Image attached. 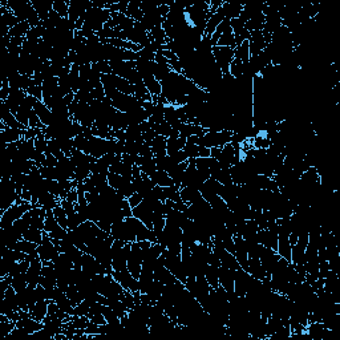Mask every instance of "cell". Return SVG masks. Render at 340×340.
Masks as SVG:
<instances>
[{"label":"cell","instance_id":"cell-48","mask_svg":"<svg viewBox=\"0 0 340 340\" xmlns=\"http://www.w3.org/2000/svg\"><path fill=\"white\" fill-rule=\"evenodd\" d=\"M88 317H89V320L92 323H95V324H105L106 320L105 317H104V315H102V313H93V314H88L87 315Z\"/></svg>","mask_w":340,"mask_h":340},{"label":"cell","instance_id":"cell-28","mask_svg":"<svg viewBox=\"0 0 340 340\" xmlns=\"http://www.w3.org/2000/svg\"><path fill=\"white\" fill-rule=\"evenodd\" d=\"M243 8V4L239 1H223L222 9L225 12V18L227 19H237L241 15V11Z\"/></svg>","mask_w":340,"mask_h":340},{"label":"cell","instance_id":"cell-41","mask_svg":"<svg viewBox=\"0 0 340 340\" xmlns=\"http://www.w3.org/2000/svg\"><path fill=\"white\" fill-rule=\"evenodd\" d=\"M16 327V322L14 320H9L8 317L0 314V330H1V334L3 336H8L11 335V332Z\"/></svg>","mask_w":340,"mask_h":340},{"label":"cell","instance_id":"cell-10","mask_svg":"<svg viewBox=\"0 0 340 340\" xmlns=\"http://www.w3.org/2000/svg\"><path fill=\"white\" fill-rule=\"evenodd\" d=\"M268 46L265 40L262 31H253L250 32V37H248V48H250V56L251 57H257L262 53L266 47Z\"/></svg>","mask_w":340,"mask_h":340},{"label":"cell","instance_id":"cell-45","mask_svg":"<svg viewBox=\"0 0 340 340\" xmlns=\"http://www.w3.org/2000/svg\"><path fill=\"white\" fill-rule=\"evenodd\" d=\"M11 286L14 287L16 292H19V291H22V290L25 289V287L28 286L27 274H19V275L14 276V278H12V283H11Z\"/></svg>","mask_w":340,"mask_h":340},{"label":"cell","instance_id":"cell-27","mask_svg":"<svg viewBox=\"0 0 340 340\" xmlns=\"http://www.w3.org/2000/svg\"><path fill=\"white\" fill-rule=\"evenodd\" d=\"M31 3H32V7L35 8V11L37 12V15H39V18H40L42 22H44V20H47V19L49 18V14H51V11L53 9L52 8L53 1L39 0V1H31Z\"/></svg>","mask_w":340,"mask_h":340},{"label":"cell","instance_id":"cell-21","mask_svg":"<svg viewBox=\"0 0 340 340\" xmlns=\"http://www.w3.org/2000/svg\"><path fill=\"white\" fill-rule=\"evenodd\" d=\"M33 111L36 113V116L40 119L42 124L44 126H49L52 124V117H53V113L52 111L48 108V106L44 104L40 100H36L35 101V105H33Z\"/></svg>","mask_w":340,"mask_h":340},{"label":"cell","instance_id":"cell-22","mask_svg":"<svg viewBox=\"0 0 340 340\" xmlns=\"http://www.w3.org/2000/svg\"><path fill=\"white\" fill-rule=\"evenodd\" d=\"M291 250H292V246L290 243L289 234L279 233L278 234V250H276V253L281 255V258H285L289 262H291Z\"/></svg>","mask_w":340,"mask_h":340},{"label":"cell","instance_id":"cell-26","mask_svg":"<svg viewBox=\"0 0 340 340\" xmlns=\"http://www.w3.org/2000/svg\"><path fill=\"white\" fill-rule=\"evenodd\" d=\"M306 334L313 338H324L330 334V330L327 328L323 322H311L306 327Z\"/></svg>","mask_w":340,"mask_h":340},{"label":"cell","instance_id":"cell-38","mask_svg":"<svg viewBox=\"0 0 340 340\" xmlns=\"http://www.w3.org/2000/svg\"><path fill=\"white\" fill-rule=\"evenodd\" d=\"M229 74L234 80H239V78L243 77V63L239 59H235L231 61L229 68Z\"/></svg>","mask_w":340,"mask_h":340},{"label":"cell","instance_id":"cell-4","mask_svg":"<svg viewBox=\"0 0 340 340\" xmlns=\"http://www.w3.org/2000/svg\"><path fill=\"white\" fill-rule=\"evenodd\" d=\"M37 254H39V258L42 259L43 262H46V261L53 262L56 258L59 257L60 251L55 246L51 237L47 234L46 231H44V237H43L42 243L37 246Z\"/></svg>","mask_w":340,"mask_h":340},{"label":"cell","instance_id":"cell-47","mask_svg":"<svg viewBox=\"0 0 340 340\" xmlns=\"http://www.w3.org/2000/svg\"><path fill=\"white\" fill-rule=\"evenodd\" d=\"M25 92H27V95H29V96L35 97V98H37V100L43 101V88L42 85H37V84H35V81H32V84L28 87V89L25 91Z\"/></svg>","mask_w":340,"mask_h":340},{"label":"cell","instance_id":"cell-13","mask_svg":"<svg viewBox=\"0 0 340 340\" xmlns=\"http://www.w3.org/2000/svg\"><path fill=\"white\" fill-rule=\"evenodd\" d=\"M0 125H1V130H0V137H1V141L4 145L7 144L18 143L20 140L24 138V133H25V129H15V128H8L5 126L1 121H0Z\"/></svg>","mask_w":340,"mask_h":340},{"label":"cell","instance_id":"cell-24","mask_svg":"<svg viewBox=\"0 0 340 340\" xmlns=\"http://www.w3.org/2000/svg\"><path fill=\"white\" fill-rule=\"evenodd\" d=\"M60 205V198H57L55 194L49 192H43L40 197L37 199V206L43 207L46 210H53L56 206Z\"/></svg>","mask_w":340,"mask_h":340},{"label":"cell","instance_id":"cell-39","mask_svg":"<svg viewBox=\"0 0 340 340\" xmlns=\"http://www.w3.org/2000/svg\"><path fill=\"white\" fill-rule=\"evenodd\" d=\"M149 35H150L153 40L156 43H158L160 46H166L168 42H169V39L166 36L165 31L162 29L161 25H156V27L153 28L152 31L149 32Z\"/></svg>","mask_w":340,"mask_h":340},{"label":"cell","instance_id":"cell-44","mask_svg":"<svg viewBox=\"0 0 340 340\" xmlns=\"http://www.w3.org/2000/svg\"><path fill=\"white\" fill-rule=\"evenodd\" d=\"M102 315L105 317L106 323H109V324H119V323H121L119 315L109 306L102 304Z\"/></svg>","mask_w":340,"mask_h":340},{"label":"cell","instance_id":"cell-6","mask_svg":"<svg viewBox=\"0 0 340 340\" xmlns=\"http://www.w3.org/2000/svg\"><path fill=\"white\" fill-rule=\"evenodd\" d=\"M111 235L113 239H119V241H124L126 243H133L137 241V237L133 233V230L130 229V226L124 221H119L112 225Z\"/></svg>","mask_w":340,"mask_h":340},{"label":"cell","instance_id":"cell-2","mask_svg":"<svg viewBox=\"0 0 340 340\" xmlns=\"http://www.w3.org/2000/svg\"><path fill=\"white\" fill-rule=\"evenodd\" d=\"M33 206H36V205H33V203L31 202H27V201H23V202L19 203V205L18 203H14L12 206L9 207V209H7V210L0 216V229H5V227L12 225L14 222L20 219L25 213L29 212Z\"/></svg>","mask_w":340,"mask_h":340},{"label":"cell","instance_id":"cell-16","mask_svg":"<svg viewBox=\"0 0 340 340\" xmlns=\"http://www.w3.org/2000/svg\"><path fill=\"white\" fill-rule=\"evenodd\" d=\"M154 279L158 282H161L164 286H168V285H173V283H175V282L178 281L177 278H175L171 272L166 268L164 265L161 263V261L158 259L156 263V266H154Z\"/></svg>","mask_w":340,"mask_h":340},{"label":"cell","instance_id":"cell-30","mask_svg":"<svg viewBox=\"0 0 340 340\" xmlns=\"http://www.w3.org/2000/svg\"><path fill=\"white\" fill-rule=\"evenodd\" d=\"M37 246L39 244L33 243V242H29L27 239H20L18 243L15 244L12 250H18V251H22V253L27 254V255H33V257H39L37 254Z\"/></svg>","mask_w":340,"mask_h":340},{"label":"cell","instance_id":"cell-46","mask_svg":"<svg viewBox=\"0 0 340 340\" xmlns=\"http://www.w3.org/2000/svg\"><path fill=\"white\" fill-rule=\"evenodd\" d=\"M92 69H95L96 72L101 74H109L112 73V68L109 61H105V60H101V61H96L92 64Z\"/></svg>","mask_w":340,"mask_h":340},{"label":"cell","instance_id":"cell-18","mask_svg":"<svg viewBox=\"0 0 340 340\" xmlns=\"http://www.w3.org/2000/svg\"><path fill=\"white\" fill-rule=\"evenodd\" d=\"M223 19H225V12H223V9L221 7V8H218L216 14H213L210 18L207 19L206 27H205V31H203V36L210 39L213 33L216 32L218 25L223 22Z\"/></svg>","mask_w":340,"mask_h":340},{"label":"cell","instance_id":"cell-37","mask_svg":"<svg viewBox=\"0 0 340 340\" xmlns=\"http://www.w3.org/2000/svg\"><path fill=\"white\" fill-rule=\"evenodd\" d=\"M43 237H44V230L35 229V227H29V229L25 231V234L23 235L24 239H27L29 242H33V243L36 244L42 243Z\"/></svg>","mask_w":340,"mask_h":340},{"label":"cell","instance_id":"cell-9","mask_svg":"<svg viewBox=\"0 0 340 340\" xmlns=\"http://www.w3.org/2000/svg\"><path fill=\"white\" fill-rule=\"evenodd\" d=\"M112 276H113L116 281L121 285V287L124 290H126V291H130V292L140 291V282L129 272L128 268H126V270H122V271H112Z\"/></svg>","mask_w":340,"mask_h":340},{"label":"cell","instance_id":"cell-51","mask_svg":"<svg viewBox=\"0 0 340 340\" xmlns=\"http://www.w3.org/2000/svg\"><path fill=\"white\" fill-rule=\"evenodd\" d=\"M67 199H68L69 202H72V203H77V201H78V193H77V189L76 188H73L71 192H69L68 194H67Z\"/></svg>","mask_w":340,"mask_h":340},{"label":"cell","instance_id":"cell-40","mask_svg":"<svg viewBox=\"0 0 340 340\" xmlns=\"http://www.w3.org/2000/svg\"><path fill=\"white\" fill-rule=\"evenodd\" d=\"M68 323L71 326H73L74 328H77V330H85L88 324L91 323V320H89V317L87 315H72Z\"/></svg>","mask_w":340,"mask_h":340},{"label":"cell","instance_id":"cell-19","mask_svg":"<svg viewBox=\"0 0 340 340\" xmlns=\"http://www.w3.org/2000/svg\"><path fill=\"white\" fill-rule=\"evenodd\" d=\"M186 156H188L189 160L192 158H207L210 157V149L209 147H205L202 145H197V144H192L186 141V145L182 149Z\"/></svg>","mask_w":340,"mask_h":340},{"label":"cell","instance_id":"cell-33","mask_svg":"<svg viewBox=\"0 0 340 340\" xmlns=\"http://www.w3.org/2000/svg\"><path fill=\"white\" fill-rule=\"evenodd\" d=\"M235 59H239L243 64H247L251 56H250V48H248V40H244L242 44L235 47Z\"/></svg>","mask_w":340,"mask_h":340},{"label":"cell","instance_id":"cell-36","mask_svg":"<svg viewBox=\"0 0 340 340\" xmlns=\"http://www.w3.org/2000/svg\"><path fill=\"white\" fill-rule=\"evenodd\" d=\"M31 24L28 23V22H20V23H18L15 27H12L11 29H9V33L8 36L9 37H25L27 36V33L29 32V29H31Z\"/></svg>","mask_w":340,"mask_h":340},{"label":"cell","instance_id":"cell-32","mask_svg":"<svg viewBox=\"0 0 340 340\" xmlns=\"http://www.w3.org/2000/svg\"><path fill=\"white\" fill-rule=\"evenodd\" d=\"M219 266H214V265H207L206 271H205V278L209 282V285L212 286V289H217L219 286Z\"/></svg>","mask_w":340,"mask_h":340},{"label":"cell","instance_id":"cell-49","mask_svg":"<svg viewBox=\"0 0 340 340\" xmlns=\"http://www.w3.org/2000/svg\"><path fill=\"white\" fill-rule=\"evenodd\" d=\"M143 201H144L143 195H141V194H138V193L132 194V195L128 198V202H129V205L132 206V209H133V207H136V206H138V205L143 202Z\"/></svg>","mask_w":340,"mask_h":340},{"label":"cell","instance_id":"cell-43","mask_svg":"<svg viewBox=\"0 0 340 340\" xmlns=\"http://www.w3.org/2000/svg\"><path fill=\"white\" fill-rule=\"evenodd\" d=\"M53 216H55L56 221L59 222V225L61 226V227L68 230V216H67L64 209L61 207V205H59V206H56L55 209H53Z\"/></svg>","mask_w":340,"mask_h":340},{"label":"cell","instance_id":"cell-8","mask_svg":"<svg viewBox=\"0 0 340 340\" xmlns=\"http://www.w3.org/2000/svg\"><path fill=\"white\" fill-rule=\"evenodd\" d=\"M44 231L49 235L52 239H64L67 235V231L64 227L59 225V222L56 221L55 216H53V210H47L46 222H44Z\"/></svg>","mask_w":340,"mask_h":340},{"label":"cell","instance_id":"cell-29","mask_svg":"<svg viewBox=\"0 0 340 340\" xmlns=\"http://www.w3.org/2000/svg\"><path fill=\"white\" fill-rule=\"evenodd\" d=\"M149 178L152 179L156 186H161V188H166V186H171V185H174L171 177H170L166 171H164V170L157 169L156 171H153L152 174L149 175Z\"/></svg>","mask_w":340,"mask_h":340},{"label":"cell","instance_id":"cell-35","mask_svg":"<svg viewBox=\"0 0 340 340\" xmlns=\"http://www.w3.org/2000/svg\"><path fill=\"white\" fill-rule=\"evenodd\" d=\"M218 47H230V48H234L235 49V36L234 33H233V29H231V27H227L223 31V33L221 35V37H219V40H218V44H217ZM216 46V47H217Z\"/></svg>","mask_w":340,"mask_h":340},{"label":"cell","instance_id":"cell-17","mask_svg":"<svg viewBox=\"0 0 340 340\" xmlns=\"http://www.w3.org/2000/svg\"><path fill=\"white\" fill-rule=\"evenodd\" d=\"M247 272L257 281H263V279L270 276L267 274L266 268L263 267V265L259 261V258H248Z\"/></svg>","mask_w":340,"mask_h":340},{"label":"cell","instance_id":"cell-50","mask_svg":"<svg viewBox=\"0 0 340 340\" xmlns=\"http://www.w3.org/2000/svg\"><path fill=\"white\" fill-rule=\"evenodd\" d=\"M57 158L51 153H46V161L43 164V166H48V168H55L57 166Z\"/></svg>","mask_w":340,"mask_h":340},{"label":"cell","instance_id":"cell-5","mask_svg":"<svg viewBox=\"0 0 340 340\" xmlns=\"http://www.w3.org/2000/svg\"><path fill=\"white\" fill-rule=\"evenodd\" d=\"M81 270L91 279L97 274H108L105 267L102 266L93 255L88 253H84L83 258H81Z\"/></svg>","mask_w":340,"mask_h":340},{"label":"cell","instance_id":"cell-25","mask_svg":"<svg viewBox=\"0 0 340 340\" xmlns=\"http://www.w3.org/2000/svg\"><path fill=\"white\" fill-rule=\"evenodd\" d=\"M144 85L146 87L147 92L152 95V97H160L162 95V85L161 81H158L153 74L145 76L143 78Z\"/></svg>","mask_w":340,"mask_h":340},{"label":"cell","instance_id":"cell-23","mask_svg":"<svg viewBox=\"0 0 340 340\" xmlns=\"http://www.w3.org/2000/svg\"><path fill=\"white\" fill-rule=\"evenodd\" d=\"M48 303H49V300H47V299L39 300L28 310V313L31 314V316L36 319L37 322H43L48 315Z\"/></svg>","mask_w":340,"mask_h":340},{"label":"cell","instance_id":"cell-42","mask_svg":"<svg viewBox=\"0 0 340 340\" xmlns=\"http://www.w3.org/2000/svg\"><path fill=\"white\" fill-rule=\"evenodd\" d=\"M52 8L55 12H57L60 18H68L69 12V1H64V0H56L52 4Z\"/></svg>","mask_w":340,"mask_h":340},{"label":"cell","instance_id":"cell-20","mask_svg":"<svg viewBox=\"0 0 340 340\" xmlns=\"http://www.w3.org/2000/svg\"><path fill=\"white\" fill-rule=\"evenodd\" d=\"M179 197L188 206L197 203L198 201H201L203 198L202 194L199 193V190L195 188H192V186H182L179 189Z\"/></svg>","mask_w":340,"mask_h":340},{"label":"cell","instance_id":"cell-14","mask_svg":"<svg viewBox=\"0 0 340 340\" xmlns=\"http://www.w3.org/2000/svg\"><path fill=\"white\" fill-rule=\"evenodd\" d=\"M279 259H281V255L276 253V251L263 246L262 253H261V257H259V261H261V263L263 265V267L266 268L268 275H271L272 270H274V267H275L276 262H278Z\"/></svg>","mask_w":340,"mask_h":340},{"label":"cell","instance_id":"cell-31","mask_svg":"<svg viewBox=\"0 0 340 340\" xmlns=\"http://www.w3.org/2000/svg\"><path fill=\"white\" fill-rule=\"evenodd\" d=\"M150 147H152L154 157L166 156V137L157 134L150 143Z\"/></svg>","mask_w":340,"mask_h":340},{"label":"cell","instance_id":"cell-3","mask_svg":"<svg viewBox=\"0 0 340 340\" xmlns=\"http://www.w3.org/2000/svg\"><path fill=\"white\" fill-rule=\"evenodd\" d=\"M213 57L216 61L217 67L221 71L222 76H229V68L231 61L234 60L235 52L234 48L230 47H213Z\"/></svg>","mask_w":340,"mask_h":340},{"label":"cell","instance_id":"cell-12","mask_svg":"<svg viewBox=\"0 0 340 340\" xmlns=\"http://www.w3.org/2000/svg\"><path fill=\"white\" fill-rule=\"evenodd\" d=\"M258 243L267 248H271L274 251L278 250V233L268 229H259L257 233Z\"/></svg>","mask_w":340,"mask_h":340},{"label":"cell","instance_id":"cell-52","mask_svg":"<svg viewBox=\"0 0 340 340\" xmlns=\"http://www.w3.org/2000/svg\"><path fill=\"white\" fill-rule=\"evenodd\" d=\"M12 336H18V338H25V336H29L27 334V331H24L23 328H19V327H15L12 332H11Z\"/></svg>","mask_w":340,"mask_h":340},{"label":"cell","instance_id":"cell-11","mask_svg":"<svg viewBox=\"0 0 340 340\" xmlns=\"http://www.w3.org/2000/svg\"><path fill=\"white\" fill-rule=\"evenodd\" d=\"M219 286H222L225 291L229 294V299L231 296H234V279H235V271L226 268L223 266H219Z\"/></svg>","mask_w":340,"mask_h":340},{"label":"cell","instance_id":"cell-7","mask_svg":"<svg viewBox=\"0 0 340 340\" xmlns=\"http://www.w3.org/2000/svg\"><path fill=\"white\" fill-rule=\"evenodd\" d=\"M255 281L253 276L250 275L243 268H239L235 271L234 279V292L237 296H244L247 294L248 289L251 287L253 282Z\"/></svg>","mask_w":340,"mask_h":340},{"label":"cell","instance_id":"cell-15","mask_svg":"<svg viewBox=\"0 0 340 340\" xmlns=\"http://www.w3.org/2000/svg\"><path fill=\"white\" fill-rule=\"evenodd\" d=\"M42 268H43V261L39 257L33 258L31 261V265H29V268L27 271V281L28 285L32 286V287H36L40 282V275H42Z\"/></svg>","mask_w":340,"mask_h":340},{"label":"cell","instance_id":"cell-1","mask_svg":"<svg viewBox=\"0 0 340 340\" xmlns=\"http://www.w3.org/2000/svg\"><path fill=\"white\" fill-rule=\"evenodd\" d=\"M19 194L16 192V185L12 178H1L0 181V216L12 206Z\"/></svg>","mask_w":340,"mask_h":340},{"label":"cell","instance_id":"cell-34","mask_svg":"<svg viewBox=\"0 0 340 340\" xmlns=\"http://www.w3.org/2000/svg\"><path fill=\"white\" fill-rule=\"evenodd\" d=\"M162 291H164V285H162L161 282L154 279V281L150 283V286L146 289V292H145V294L149 295V298L152 299L153 303H157V300L161 298Z\"/></svg>","mask_w":340,"mask_h":340}]
</instances>
